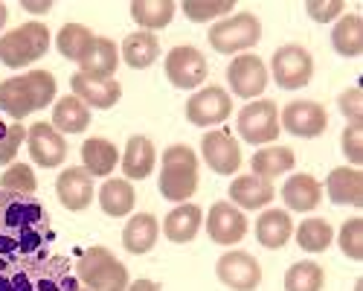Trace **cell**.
Returning <instances> with one entry per match:
<instances>
[{"instance_id":"cell-1","label":"cell","mask_w":363,"mask_h":291,"mask_svg":"<svg viewBox=\"0 0 363 291\" xmlns=\"http://www.w3.org/2000/svg\"><path fill=\"white\" fill-rule=\"evenodd\" d=\"M52 239L50 213L35 195L0 190V265L47 256Z\"/></svg>"},{"instance_id":"cell-2","label":"cell","mask_w":363,"mask_h":291,"mask_svg":"<svg viewBox=\"0 0 363 291\" xmlns=\"http://www.w3.org/2000/svg\"><path fill=\"white\" fill-rule=\"evenodd\" d=\"M0 291H79V280L70 259L47 253L0 265Z\"/></svg>"},{"instance_id":"cell-3","label":"cell","mask_w":363,"mask_h":291,"mask_svg":"<svg viewBox=\"0 0 363 291\" xmlns=\"http://www.w3.org/2000/svg\"><path fill=\"white\" fill-rule=\"evenodd\" d=\"M55 91L58 84L50 70H29L23 76L0 82V111H6L18 123L23 116L52 105Z\"/></svg>"},{"instance_id":"cell-4","label":"cell","mask_w":363,"mask_h":291,"mask_svg":"<svg viewBox=\"0 0 363 291\" xmlns=\"http://www.w3.org/2000/svg\"><path fill=\"white\" fill-rule=\"evenodd\" d=\"M201 175H198V155L192 146L186 143H174L160 155V195L166 201H189L198 192Z\"/></svg>"},{"instance_id":"cell-5","label":"cell","mask_w":363,"mask_h":291,"mask_svg":"<svg viewBox=\"0 0 363 291\" xmlns=\"http://www.w3.org/2000/svg\"><path fill=\"white\" fill-rule=\"evenodd\" d=\"M73 271H76L79 285L87 291H125L128 288V268L102 245L87 248L79 256Z\"/></svg>"},{"instance_id":"cell-6","label":"cell","mask_w":363,"mask_h":291,"mask_svg":"<svg viewBox=\"0 0 363 291\" xmlns=\"http://www.w3.org/2000/svg\"><path fill=\"white\" fill-rule=\"evenodd\" d=\"M47 50H50V29L38 21H26L0 38V62L18 70L44 58Z\"/></svg>"},{"instance_id":"cell-7","label":"cell","mask_w":363,"mask_h":291,"mask_svg":"<svg viewBox=\"0 0 363 291\" xmlns=\"http://www.w3.org/2000/svg\"><path fill=\"white\" fill-rule=\"evenodd\" d=\"M206 38L213 44V50L221 55L245 53L262 41V21L253 12H238V15H230L218 23H213Z\"/></svg>"},{"instance_id":"cell-8","label":"cell","mask_w":363,"mask_h":291,"mask_svg":"<svg viewBox=\"0 0 363 291\" xmlns=\"http://www.w3.org/2000/svg\"><path fill=\"white\" fill-rule=\"evenodd\" d=\"M238 137L250 143V146H264L274 143L282 134L279 126V105L274 99H256L238 111V123H235Z\"/></svg>"},{"instance_id":"cell-9","label":"cell","mask_w":363,"mask_h":291,"mask_svg":"<svg viewBox=\"0 0 363 291\" xmlns=\"http://www.w3.org/2000/svg\"><path fill=\"white\" fill-rule=\"evenodd\" d=\"M282 91H296L314 79V58L302 44H285L270 58V73Z\"/></svg>"},{"instance_id":"cell-10","label":"cell","mask_w":363,"mask_h":291,"mask_svg":"<svg viewBox=\"0 0 363 291\" xmlns=\"http://www.w3.org/2000/svg\"><path fill=\"white\" fill-rule=\"evenodd\" d=\"M209 76V65L198 47L180 44L174 50H169L166 55V79L180 87V91H192V87L203 84Z\"/></svg>"},{"instance_id":"cell-11","label":"cell","mask_w":363,"mask_h":291,"mask_svg":"<svg viewBox=\"0 0 363 291\" xmlns=\"http://www.w3.org/2000/svg\"><path fill=\"white\" fill-rule=\"evenodd\" d=\"M233 114V99L224 87L218 84H206L198 94L189 97L186 102V120L198 128H209V126H221L227 123V116Z\"/></svg>"},{"instance_id":"cell-12","label":"cell","mask_w":363,"mask_h":291,"mask_svg":"<svg viewBox=\"0 0 363 291\" xmlns=\"http://www.w3.org/2000/svg\"><path fill=\"white\" fill-rule=\"evenodd\" d=\"M216 274L233 291H256L262 285V265L247 251H227L218 259Z\"/></svg>"},{"instance_id":"cell-13","label":"cell","mask_w":363,"mask_h":291,"mask_svg":"<svg viewBox=\"0 0 363 291\" xmlns=\"http://www.w3.org/2000/svg\"><path fill=\"white\" fill-rule=\"evenodd\" d=\"M267 67L259 55L245 53V55H235L230 67H227V82L233 87V94L241 99H256L264 94L267 87Z\"/></svg>"},{"instance_id":"cell-14","label":"cell","mask_w":363,"mask_h":291,"mask_svg":"<svg viewBox=\"0 0 363 291\" xmlns=\"http://www.w3.org/2000/svg\"><path fill=\"white\" fill-rule=\"evenodd\" d=\"M203 224H206L209 239H213L216 245H224V248H233V245H238L241 239L247 236V219L230 201L213 204L209 213H206V221Z\"/></svg>"},{"instance_id":"cell-15","label":"cell","mask_w":363,"mask_h":291,"mask_svg":"<svg viewBox=\"0 0 363 291\" xmlns=\"http://www.w3.org/2000/svg\"><path fill=\"white\" fill-rule=\"evenodd\" d=\"M279 126L294 137L311 140V137H320L328 128V114L320 102L296 99V102L285 105V111L279 114Z\"/></svg>"},{"instance_id":"cell-16","label":"cell","mask_w":363,"mask_h":291,"mask_svg":"<svg viewBox=\"0 0 363 291\" xmlns=\"http://www.w3.org/2000/svg\"><path fill=\"white\" fill-rule=\"evenodd\" d=\"M203 163L218 175H235L241 166V146L230 131H206L201 140Z\"/></svg>"},{"instance_id":"cell-17","label":"cell","mask_w":363,"mask_h":291,"mask_svg":"<svg viewBox=\"0 0 363 291\" xmlns=\"http://www.w3.org/2000/svg\"><path fill=\"white\" fill-rule=\"evenodd\" d=\"M26 146H29V158L41 169H52L67 158V143L62 131L52 128V123H35L33 128H26Z\"/></svg>"},{"instance_id":"cell-18","label":"cell","mask_w":363,"mask_h":291,"mask_svg":"<svg viewBox=\"0 0 363 291\" xmlns=\"http://www.w3.org/2000/svg\"><path fill=\"white\" fill-rule=\"evenodd\" d=\"M55 195L62 201V207L70 210V213H82L94 204V178L84 172V166H70L58 175L55 181Z\"/></svg>"},{"instance_id":"cell-19","label":"cell","mask_w":363,"mask_h":291,"mask_svg":"<svg viewBox=\"0 0 363 291\" xmlns=\"http://www.w3.org/2000/svg\"><path fill=\"white\" fill-rule=\"evenodd\" d=\"M116 67H119V47L111 38L94 35L90 47L79 58V73L87 79H96V82H108V79H113Z\"/></svg>"},{"instance_id":"cell-20","label":"cell","mask_w":363,"mask_h":291,"mask_svg":"<svg viewBox=\"0 0 363 291\" xmlns=\"http://www.w3.org/2000/svg\"><path fill=\"white\" fill-rule=\"evenodd\" d=\"M70 87H73V97H79L87 108H99V111H108L123 99V84L116 79L96 82V79H87L82 73H73Z\"/></svg>"},{"instance_id":"cell-21","label":"cell","mask_w":363,"mask_h":291,"mask_svg":"<svg viewBox=\"0 0 363 291\" xmlns=\"http://www.w3.org/2000/svg\"><path fill=\"white\" fill-rule=\"evenodd\" d=\"M274 184L256 178V175H241L230 184V204H235L238 210H262L274 201Z\"/></svg>"},{"instance_id":"cell-22","label":"cell","mask_w":363,"mask_h":291,"mask_svg":"<svg viewBox=\"0 0 363 291\" xmlns=\"http://www.w3.org/2000/svg\"><path fill=\"white\" fill-rule=\"evenodd\" d=\"M325 192L335 204L363 207V172L357 166H337L325 178Z\"/></svg>"},{"instance_id":"cell-23","label":"cell","mask_w":363,"mask_h":291,"mask_svg":"<svg viewBox=\"0 0 363 291\" xmlns=\"http://www.w3.org/2000/svg\"><path fill=\"white\" fill-rule=\"evenodd\" d=\"M282 201H285V207L294 210V213H311V210H317V204L323 201V187L317 184L314 175L299 172V175H294V178L285 181Z\"/></svg>"},{"instance_id":"cell-24","label":"cell","mask_w":363,"mask_h":291,"mask_svg":"<svg viewBox=\"0 0 363 291\" xmlns=\"http://www.w3.org/2000/svg\"><path fill=\"white\" fill-rule=\"evenodd\" d=\"M155 163H157V149L145 134H134L125 146V155H123V175L125 181H143L155 172Z\"/></svg>"},{"instance_id":"cell-25","label":"cell","mask_w":363,"mask_h":291,"mask_svg":"<svg viewBox=\"0 0 363 291\" xmlns=\"http://www.w3.org/2000/svg\"><path fill=\"white\" fill-rule=\"evenodd\" d=\"M119 163V149L105 137H87L82 146V166L90 178H108Z\"/></svg>"},{"instance_id":"cell-26","label":"cell","mask_w":363,"mask_h":291,"mask_svg":"<svg viewBox=\"0 0 363 291\" xmlns=\"http://www.w3.org/2000/svg\"><path fill=\"white\" fill-rule=\"evenodd\" d=\"M201 224H203V213H201L198 204H177L163 221V233H166L169 242L186 245V242H192L198 236Z\"/></svg>"},{"instance_id":"cell-27","label":"cell","mask_w":363,"mask_h":291,"mask_svg":"<svg viewBox=\"0 0 363 291\" xmlns=\"http://www.w3.org/2000/svg\"><path fill=\"white\" fill-rule=\"evenodd\" d=\"M294 236V221L288 216V210H264L256 219V239L262 248L267 251H279L288 245V239Z\"/></svg>"},{"instance_id":"cell-28","label":"cell","mask_w":363,"mask_h":291,"mask_svg":"<svg viewBox=\"0 0 363 291\" xmlns=\"http://www.w3.org/2000/svg\"><path fill=\"white\" fill-rule=\"evenodd\" d=\"M157 236H160V221L151 213H137V216H131V221L123 230V245L128 253L143 256L157 245Z\"/></svg>"},{"instance_id":"cell-29","label":"cell","mask_w":363,"mask_h":291,"mask_svg":"<svg viewBox=\"0 0 363 291\" xmlns=\"http://www.w3.org/2000/svg\"><path fill=\"white\" fill-rule=\"evenodd\" d=\"M134 204H137V192L131 187V181L125 178H108L99 190V207L105 216L111 219H123L134 210Z\"/></svg>"},{"instance_id":"cell-30","label":"cell","mask_w":363,"mask_h":291,"mask_svg":"<svg viewBox=\"0 0 363 291\" xmlns=\"http://www.w3.org/2000/svg\"><path fill=\"white\" fill-rule=\"evenodd\" d=\"M294 163H296V155L288 149V146H264V149H259L250 158L253 175L256 178H264V181H274L279 175L291 172Z\"/></svg>"},{"instance_id":"cell-31","label":"cell","mask_w":363,"mask_h":291,"mask_svg":"<svg viewBox=\"0 0 363 291\" xmlns=\"http://www.w3.org/2000/svg\"><path fill=\"white\" fill-rule=\"evenodd\" d=\"M119 55H123V62L134 70H145L157 62L160 55V41L155 33H131L125 41H123V50H119Z\"/></svg>"},{"instance_id":"cell-32","label":"cell","mask_w":363,"mask_h":291,"mask_svg":"<svg viewBox=\"0 0 363 291\" xmlns=\"http://www.w3.org/2000/svg\"><path fill=\"white\" fill-rule=\"evenodd\" d=\"M331 47L343 58H357L363 53V18L340 15L335 29H331Z\"/></svg>"},{"instance_id":"cell-33","label":"cell","mask_w":363,"mask_h":291,"mask_svg":"<svg viewBox=\"0 0 363 291\" xmlns=\"http://www.w3.org/2000/svg\"><path fill=\"white\" fill-rule=\"evenodd\" d=\"M90 126V108L79 97H62L52 108V128L67 131V134H82Z\"/></svg>"},{"instance_id":"cell-34","label":"cell","mask_w":363,"mask_h":291,"mask_svg":"<svg viewBox=\"0 0 363 291\" xmlns=\"http://www.w3.org/2000/svg\"><path fill=\"white\" fill-rule=\"evenodd\" d=\"M177 6L172 0H134L131 4V18L140 23L143 33H155L172 23Z\"/></svg>"},{"instance_id":"cell-35","label":"cell","mask_w":363,"mask_h":291,"mask_svg":"<svg viewBox=\"0 0 363 291\" xmlns=\"http://www.w3.org/2000/svg\"><path fill=\"white\" fill-rule=\"evenodd\" d=\"M294 236H296V245L302 251L323 253L331 248V242H335V230H331V224L325 219H306V221H299Z\"/></svg>"},{"instance_id":"cell-36","label":"cell","mask_w":363,"mask_h":291,"mask_svg":"<svg viewBox=\"0 0 363 291\" xmlns=\"http://www.w3.org/2000/svg\"><path fill=\"white\" fill-rule=\"evenodd\" d=\"M323 285H325V271L311 259L294 262L285 271V291H323Z\"/></svg>"},{"instance_id":"cell-37","label":"cell","mask_w":363,"mask_h":291,"mask_svg":"<svg viewBox=\"0 0 363 291\" xmlns=\"http://www.w3.org/2000/svg\"><path fill=\"white\" fill-rule=\"evenodd\" d=\"M90 41H94V33L82 23H65L55 35L58 53H62L65 58H70V62H79V58L84 55V50L90 47Z\"/></svg>"},{"instance_id":"cell-38","label":"cell","mask_w":363,"mask_h":291,"mask_svg":"<svg viewBox=\"0 0 363 291\" xmlns=\"http://www.w3.org/2000/svg\"><path fill=\"white\" fill-rule=\"evenodd\" d=\"M0 190L4 192H18V195H35L38 190V178L29 163H12L6 166V172L0 175Z\"/></svg>"},{"instance_id":"cell-39","label":"cell","mask_w":363,"mask_h":291,"mask_svg":"<svg viewBox=\"0 0 363 291\" xmlns=\"http://www.w3.org/2000/svg\"><path fill=\"white\" fill-rule=\"evenodd\" d=\"M184 15L192 21V23H206V21H216V18H221V15H230L233 9H235V4L233 0H186L184 6Z\"/></svg>"},{"instance_id":"cell-40","label":"cell","mask_w":363,"mask_h":291,"mask_svg":"<svg viewBox=\"0 0 363 291\" xmlns=\"http://www.w3.org/2000/svg\"><path fill=\"white\" fill-rule=\"evenodd\" d=\"M340 251L354 262L363 259V219L360 216L343 221V227H340Z\"/></svg>"},{"instance_id":"cell-41","label":"cell","mask_w":363,"mask_h":291,"mask_svg":"<svg viewBox=\"0 0 363 291\" xmlns=\"http://www.w3.org/2000/svg\"><path fill=\"white\" fill-rule=\"evenodd\" d=\"M23 143H26V128L21 123L6 126V131L0 134V166H12L15 155H18V149Z\"/></svg>"},{"instance_id":"cell-42","label":"cell","mask_w":363,"mask_h":291,"mask_svg":"<svg viewBox=\"0 0 363 291\" xmlns=\"http://www.w3.org/2000/svg\"><path fill=\"white\" fill-rule=\"evenodd\" d=\"M337 108H340V114L349 120V126L363 123V91H360L357 84H352L349 91H343L337 97Z\"/></svg>"},{"instance_id":"cell-43","label":"cell","mask_w":363,"mask_h":291,"mask_svg":"<svg viewBox=\"0 0 363 291\" xmlns=\"http://www.w3.org/2000/svg\"><path fill=\"white\" fill-rule=\"evenodd\" d=\"M340 149H343V155H346V160L352 166H360L363 163V123L346 126V131L340 137Z\"/></svg>"},{"instance_id":"cell-44","label":"cell","mask_w":363,"mask_h":291,"mask_svg":"<svg viewBox=\"0 0 363 291\" xmlns=\"http://www.w3.org/2000/svg\"><path fill=\"white\" fill-rule=\"evenodd\" d=\"M343 4L340 0H308L306 4V12H308V18L311 21H317V23H331V21H337L340 15H343Z\"/></svg>"},{"instance_id":"cell-45","label":"cell","mask_w":363,"mask_h":291,"mask_svg":"<svg viewBox=\"0 0 363 291\" xmlns=\"http://www.w3.org/2000/svg\"><path fill=\"white\" fill-rule=\"evenodd\" d=\"M125 291H163V288L157 282H151V280H134V282H128Z\"/></svg>"},{"instance_id":"cell-46","label":"cell","mask_w":363,"mask_h":291,"mask_svg":"<svg viewBox=\"0 0 363 291\" xmlns=\"http://www.w3.org/2000/svg\"><path fill=\"white\" fill-rule=\"evenodd\" d=\"M23 9H26V12H35V15H41V12H50V9H52V4H29V0H26Z\"/></svg>"},{"instance_id":"cell-47","label":"cell","mask_w":363,"mask_h":291,"mask_svg":"<svg viewBox=\"0 0 363 291\" xmlns=\"http://www.w3.org/2000/svg\"><path fill=\"white\" fill-rule=\"evenodd\" d=\"M6 21H9V9H6V4H0V29L6 26Z\"/></svg>"},{"instance_id":"cell-48","label":"cell","mask_w":363,"mask_h":291,"mask_svg":"<svg viewBox=\"0 0 363 291\" xmlns=\"http://www.w3.org/2000/svg\"><path fill=\"white\" fill-rule=\"evenodd\" d=\"M354 291H363V280H357V282H354Z\"/></svg>"},{"instance_id":"cell-49","label":"cell","mask_w":363,"mask_h":291,"mask_svg":"<svg viewBox=\"0 0 363 291\" xmlns=\"http://www.w3.org/2000/svg\"><path fill=\"white\" fill-rule=\"evenodd\" d=\"M79 291H87V288H82V285H79Z\"/></svg>"}]
</instances>
